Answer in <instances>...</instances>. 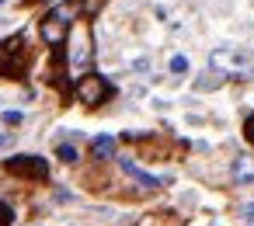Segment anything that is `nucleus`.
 <instances>
[{
    "label": "nucleus",
    "mask_w": 254,
    "mask_h": 226,
    "mask_svg": "<svg viewBox=\"0 0 254 226\" xmlns=\"http://www.w3.org/2000/svg\"><path fill=\"white\" fill-rule=\"evenodd\" d=\"M28 70V53H25V39L11 35L0 42V73L4 77H21Z\"/></svg>",
    "instance_id": "1"
},
{
    "label": "nucleus",
    "mask_w": 254,
    "mask_h": 226,
    "mask_svg": "<svg viewBox=\"0 0 254 226\" xmlns=\"http://www.w3.org/2000/svg\"><path fill=\"white\" fill-rule=\"evenodd\" d=\"M70 21H73V7H56L53 14H46L42 25H39L42 42L53 46V49H60L66 42V35H70Z\"/></svg>",
    "instance_id": "2"
},
{
    "label": "nucleus",
    "mask_w": 254,
    "mask_h": 226,
    "mask_svg": "<svg viewBox=\"0 0 254 226\" xmlns=\"http://www.w3.org/2000/svg\"><path fill=\"white\" fill-rule=\"evenodd\" d=\"M66 42H70V53H66V59H70V66L77 70V73H84L87 70V63H91V32H87V25H73L70 28V35H66Z\"/></svg>",
    "instance_id": "3"
},
{
    "label": "nucleus",
    "mask_w": 254,
    "mask_h": 226,
    "mask_svg": "<svg viewBox=\"0 0 254 226\" xmlns=\"http://www.w3.org/2000/svg\"><path fill=\"white\" fill-rule=\"evenodd\" d=\"M108 98H112V84H108L105 77H98V73H84V77L77 80V101H80V105L98 108V105H105Z\"/></svg>",
    "instance_id": "4"
},
{
    "label": "nucleus",
    "mask_w": 254,
    "mask_h": 226,
    "mask_svg": "<svg viewBox=\"0 0 254 226\" xmlns=\"http://www.w3.org/2000/svg\"><path fill=\"white\" fill-rule=\"evenodd\" d=\"M7 170L18 174V177H32V181H42L49 174V164L42 157H11L7 160Z\"/></svg>",
    "instance_id": "5"
},
{
    "label": "nucleus",
    "mask_w": 254,
    "mask_h": 226,
    "mask_svg": "<svg viewBox=\"0 0 254 226\" xmlns=\"http://www.w3.org/2000/svg\"><path fill=\"white\" fill-rule=\"evenodd\" d=\"M119 167H122V174H129L139 188H146V191H157V188H160V181H157L153 174H146L143 167H136L132 160H119Z\"/></svg>",
    "instance_id": "6"
},
{
    "label": "nucleus",
    "mask_w": 254,
    "mask_h": 226,
    "mask_svg": "<svg viewBox=\"0 0 254 226\" xmlns=\"http://www.w3.org/2000/svg\"><path fill=\"white\" fill-rule=\"evenodd\" d=\"M233 181L237 184H251L254 181V160L251 157H237L233 160Z\"/></svg>",
    "instance_id": "7"
},
{
    "label": "nucleus",
    "mask_w": 254,
    "mask_h": 226,
    "mask_svg": "<svg viewBox=\"0 0 254 226\" xmlns=\"http://www.w3.org/2000/svg\"><path fill=\"white\" fill-rule=\"evenodd\" d=\"M91 153H94L98 160H112V157H115V136H98V139L91 143Z\"/></svg>",
    "instance_id": "8"
},
{
    "label": "nucleus",
    "mask_w": 254,
    "mask_h": 226,
    "mask_svg": "<svg viewBox=\"0 0 254 226\" xmlns=\"http://www.w3.org/2000/svg\"><path fill=\"white\" fill-rule=\"evenodd\" d=\"M56 157H60L63 164H77V146H70V143H60V146H56Z\"/></svg>",
    "instance_id": "9"
},
{
    "label": "nucleus",
    "mask_w": 254,
    "mask_h": 226,
    "mask_svg": "<svg viewBox=\"0 0 254 226\" xmlns=\"http://www.w3.org/2000/svg\"><path fill=\"white\" fill-rule=\"evenodd\" d=\"M101 7H105V0H80V11H84L87 18H94Z\"/></svg>",
    "instance_id": "10"
},
{
    "label": "nucleus",
    "mask_w": 254,
    "mask_h": 226,
    "mask_svg": "<svg viewBox=\"0 0 254 226\" xmlns=\"http://www.w3.org/2000/svg\"><path fill=\"white\" fill-rule=\"evenodd\" d=\"M171 73H188V59L185 56H171Z\"/></svg>",
    "instance_id": "11"
},
{
    "label": "nucleus",
    "mask_w": 254,
    "mask_h": 226,
    "mask_svg": "<svg viewBox=\"0 0 254 226\" xmlns=\"http://www.w3.org/2000/svg\"><path fill=\"white\" fill-rule=\"evenodd\" d=\"M11 219H14L11 205H4V202H0V226H11Z\"/></svg>",
    "instance_id": "12"
},
{
    "label": "nucleus",
    "mask_w": 254,
    "mask_h": 226,
    "mask_svg": "<svg viewBox=\"0 0 254 226\" xmlns=\"http://www.w3.org/2000/svg\"><path fill=\"white\" fill-rule=\"evenodd\" d=\"M21 112H4V125H21Z\"/></svg>",
    "instance_id": "13"
},
{
    "label": "nucleus",
    "mask_w": 254,
    "mask_h": 226,
    "mask_svg": "<svg viewBox=\"0 0 254 226\" xmlns=\"http://www.w3.org/2000/svg\"><path fill=\"white\" fill-rule=\"evenodd\" d=\"M244 136H247V143H254V115L244 122Z\"/></svg>",
    "instance_id": "14"
},
{
    "label": "nucleus",
    "mask_w": 254,
    "mask_h": 226,
    "mask_svg": "<svg viewBox=\"0 0 254 226\" xmlns=\"http://www.w3.org/2000/svg\"><path fill=\"white\" fill-rule=\"evenodd\" d=\"M240 216H244V219H254V202H251V205H244V209H240Z\"/></svg>",
    "instance_id": "15"
},
{
    "label": "nucleus",
    "mask_w": 254,
    "mask_h": 226,
    "mask_svg": "<svg viewBox=\"0 0 254 226\" xmlns=\"http://www.w3.org/2000/svg\"><path fill=\"white\" fill-rule=\"evenodd\" d=\"M11 139H14V136H7V132H0V150H7V146H11Z\"/></svg>",
    "instance_id": "16"
},
{
    "label": "nucleus",
    "mask_w": 254,
    "mask_h": 226,
    "mask_svg": "<svg viewBox=\"0 0 254 226\" xmlns=\"http://www.w3.org/2000/svg\"><path fill=\"white\" fill-rule=\"evenodd\" d=\"M0 4H7V0H0Z\"/></svg>",
    "instance_id": "17"
}]
</instances>
